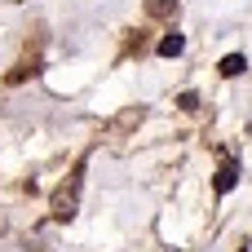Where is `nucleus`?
<instances>
[{"instance_id":"1","label":"nucleus","mask_w":252,"mask_h":252,"mask_svg":"<svg viewBox=\"0 0 252 252\" xmlns=\"http://www.w3.org/2000/svg\"><path fill=\"white\" fill-rule=\"evenodd\" d=\"M80 190H84V164H75V168L66 173V182L53 190V199H49L53 221H71V217L80 213Z\"/></svg>"},{"instance_id":"6","label":"nucleus","mask_w":252,"mask_h":252,"mask_svg":"<svg viewBox=\"0 0 252 252\" xmlns=\"http://www.w3.org/2000/svg\"><path fill=\"white\" fill-rule=\"evenodd\" d=\"M182 49H186V40H182V35H177V31H173V35H164V40H159V53H164V58H177V53H182Z\"/></svg>"},{"instance_id":"3","label":"nucleus","mask_w":252,"mask_h":252,"mask_svg":"<svg viewBox=\"0 0 252 252\" xmlns=\"http://www.w3.org/2000/svg\"><path fill=\"white\" fill-rule=\"evenodd\" d=\"M142 120H146V106H128L124 115H115L111 133H124V128H133V124H142Z\"/></svg>"},{"instance_id":"5","label":"nucleus","mask_w":252,"mask_h":252,"mask_svg":"<svg viewBox=\"0 0 252 252\" xmlns=\"http://www.w3.org/2000/svg\"><path fill=\"white\" fill-rule=\"evenodd\" d=\"M146 13L151 18H173L177 13V0H146Z\"/></svg>"},{"instance_id":"7","label":"nucleus","mask_w":252,"mask_h":252,"mask_svg":"<svg viewBox=\"0 0 252 252\" xmlns=\"http://www.w3.org/2000/svg\"><path fill=\"white\" fill-rule=\"evenodd\" d=\"M177 106H182V111H199V97H195V93H182Z\"/></svg>"},{"instance_id":"4","label":"nucleus","mask_w":252,"mask_h":252,"mask_svg":"<svg viewBox=\"0 0 252 252\" xmlns=\"http://www.w3.org/2000/svg\"><path fill=\"white\" fill-rule=\"evenodd\" d=\"M244 66H248V58H244V53H226L217 71H221L226 80H235V75H244Z\"/></svg>"},{"instance_id":"2","label":"nucleus","mask_w":252,"mask_h":252,"mask_svg":"<svg viewBox=\"0 0 252 252\" xmlns=\"http://www.w3.org/2000/svg\"><path fill=\"white\" fill-rule=\"evenodd\" d=\"M213 186H217V195H230V190L239 186V164H235V159H221V168H217V182H213Z\"/></svg>"}]
</instances>
